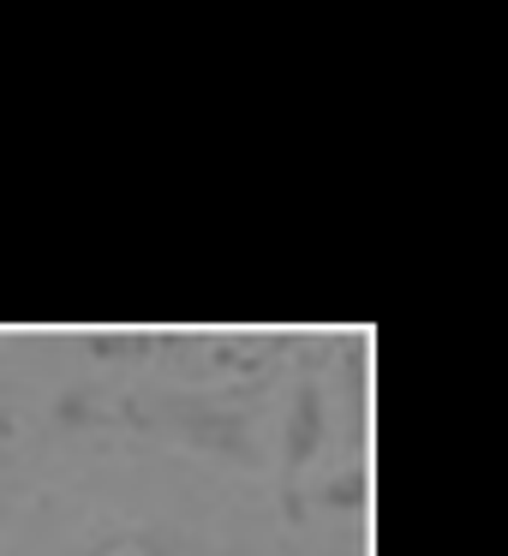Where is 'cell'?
Returning a JSON list of instances; mask_svg holds the SVG:
<instances>
[{
    "label": "cell",
    "mask_w": 508,
    "mask_h": 556,
    "mask_svg": "<svg viewBox=\"0 0 508 556\" xmlns=\"http://www.w3.org/2000/svg\"><path fill=\"white\" fill-rule=\"evenodd\" d=\"M329 437V419H323V395L312 383L293 395V413H288V467H305L317 455V443Z\"/></svg>",
    "instance_id": "6da1fadb"
}]
</instances>
